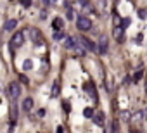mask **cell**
Returning <instances> with one entry per match:
<instances>
[{"mask_svg": "<svg viewBox=\"0 0 147 133\" xmlns=\"http://www.w3.org/2000/svg\"><path fill=\"white\" fill-rule=\"evenodd\" d=\"M76 28L80 31H90L92 30V21L87 16H78L76 17Z\"/></svg>", "mask_w": 147, "mask_h": 133, "instance_id": "6da1fadb", "label": "cell"}, {"mask_svg": "<svg viewBox=\"0 0 147 133\" xmlns=\"http://www.w3.org/2000/svg\"><path fill=\"white\" fill-rule=\"evenodd\" d=\"M30 38H31V41L35 43V45H38V47L45 43V38H44V35H42V31L38 28H30Z\"/></svg>", "mask_w": 147, "mask_h": 133, "instance_id": "7a4b0ae2", "label": "cell"}, {"mask_svg": "<svg viewBox=\"0 0 147 133\" xmlns=\"http://www.w3.org/2000/svg\"><path fill=\"white\" fill-rule=\"evenodd\" d=\"M23 43H24V35L21 33V31H16L12 35V38H11V49L16 50L19 47H23Z\"/></svg>", "mask_w": 147, "mask_h": 133, "instance_id": "3957f363", "label": "cell"}, {"mask_svg": "<svg viewBox=\"0 0 147 133\" xmlns=\"http://www.w3.org/2000/svg\"><path fill=\"white\" fill-rule=\"evenodd\" d=\"M107 50H109V38H107L106 35H102V36L99 38V43H97V52H99L100 55H106Z\"/></svg>", "mask_w": 147, "mask_h": 133, "instance_id": "277c9868", "label": "cell"}, {"mask_svg": "<svg viewBox=\"0 0 147 133\" xmlns=\"http://www.w3.org/2000/svg\"><path fill=\"white\" fill-rule=\"evenodd\" d=\"M7 92H9V97H11L12 100L19 99V97H21V86H19V83H17V81H12V83H9V88H7Z\"/></svg>", "mask_w": 147, "mask_h": 133, "instance_id": "5b68a950", "label": "cell"}, {"mask_svg": "<svg viewBox=\"0 0 147 133\" xmlns=\"http://www.w3.org/2000/svg\"><path fill=\"white\" fill-rule=\"evenodd\" d=\"M78 41H80V43H81V45L85 47L88 52H97V45H95V43H94L90 38H87V36H80V38H78Z\"/></svg>", "mask_w": 147, "mask_h": 133, "instance_id": "8992f818", "label": "cell"}, {"mask_svg": "<svg viewBox=\"0 0 147 133\" xmlns=\"http://www.w3.org/2000/svg\"><path fill=\"white\" fill-rule=\"evenodd\" d=\"M92 119H94V123H95L97 126H100V128L106 124V119H104V113H102V111H94Z\"/></svg>", "mask_w": 147, "mask_h": 133, "instance_id": "52a82bcc", "label": "cell"}, {"mask_svg": "<svg viewBox=\"0 0 147 133\" xmlns=\"http://www.w3.org/2000/svg\"><path fill=\"white\" fill-rule=\"evenodd\" d=\"M83 90H85L94 100H97V90H95V85H94L92 81H87L85 85H83Z\"/></svg>", "mask_w": 147, "mask_h": 133, "instance_id": "ba28073f", "label": "cell"}, {"mask_svg": "<svg viewBox=\"0 0 147 133\" xmlns=\"http://www.w3.org/2000/svg\"><path fill=\"white\" fill-rule=\"evenodd\" d=\"M17 105L16 104H12L11 105V113H9V116H11V128H14V124L17 123Z\"/></svg>", "mask_w": 147, "mask_h": 133, "instance_id": "9c48e42d", "label": "cell"}, {"mask_svg": "<svg viewBox=\"0 0 147 133\" xmlns=\"http://www.w3.org/2000/svg\"><path fill=\"white\" fill-rule=\"evenodd\" d=\"M123 35H125V30H123L119 24H116L114 30H113V36H114L118 41H123Z\"/></svg>", "mask_w": 147, "mask_h": 133, "instance_id": "30bf717a", "label": "cell"}, {"mask_svg": "<svg viewBox=\"0 0 147 133\" xmlns=\"http://www.w3.org/2000/svg\"><path fill=\"white\" fill-rule=\"evenodd\" d=\"M73 50H74V52H76V54H78L80 57H85V55H87V49L83 47L80 41H76L74 45H73Z\"/></svg>", "mask_w": 147, "mask_h": 133, "instance_id": "8fae6325", "label": "cell"}, {"mask_svg": "<svg viewBox=\"0 0 147 133\" xmlns=\"http://www.w3.org/2000/svg\"><path fill=\"white\" fill-rule=\"evenodd\" d=\"M52 28H54V31L64 28V21H62V17H55V19L52 21Z\"/></svg>", "mask_w": 147, "mask_h": 133, "instance_id": "7c38bea8", "label": "cell"}, {"mask_svg": "<svg viewBox=\"0 0 147 133\" xmlns=\"http://www.w3.org/2000/svg\"><path fill=\"white\" fill-rule=\"evenodd\" d=\"M16 26H17V21H16V19H7L5 24H4V30H5V31H12Z\"/></svg>", "mask_w": 147, "mask_h": 133, "instance_id": "4fadbf2b", "label": "cell"}, {"mask_svg": "<svg viewBox=\"0 0 147 133\" xmlns=\"http://www.w3.org/2000/svg\"><path fill=\"white\" fill-rule=\"evenodd\" d=\"M59 93H61V85H59V81H54V85H52V92H50V97H52V99H55V97H59Z\"/></svg>", "mask_w": 147, "mask_h": 133, "instance_id": "5bb4252c", "label": "cell"}, {"mask_svg": "<svg viewBox=\"0 0 147 133\" xmlns=\"http://www.w3.org/2000/svg\"><path fill=\"white\" fill-rule=\"evenodd\" d=\"M31 109H33V99L31 97H26L23 100V111H26V113H28V111H31Z\"/></svg>", "mask_w": 147, "mask_h": 133, "instance_id": "9a60e30c", "label": "cell"}, {"mask_svg": "<svg viewBox=\"0 0 147 133\" xmlns=\"http://www.w3.org/2000/svg\"><path fill=\"white\" fill-rule=\"evenodd\" d=\"M144 119V111H135V113L130 116V121L137 123V121H142Z\"/></svg>", "mask_w": 147, "mask_h": 133, "instance_id": "2e32d148", "label": "cell"}, {"mask_svg": "<svg viewBox=\"0 0 147 133\" xmlns=\"http://www.w3.org/2000/svg\"><path fill=\"white\" fill-rule=\"evenodd\" d=\"M76 43V40L73 36H64V47L66 49H73V45Z\"/></svg>", "mask_w": 147, "mask_h": 133, "instance_id": "e0dca14e", "label": "cell"}, {"mask_svg": "<svg viewBox=\"0 0 147 133\" xmlns=\"http://www.w3.org/2000/svg\"><path fill=\"white\" fill-rule=\"evenodd\" d=\"M130 116H132V113H130V111H121L119 119H121V121H130Z\"/></svg>", "mask_w": 147, "mask_h": 133, "instance_id": "ac0fdd59", "label": "cell"}, {"mask_svg": "<svg viewBox=\"0 0 147 133\" xmlns=\"http://www.w3.org/2000/svg\"><path fill=\"white\" fill-rule=\"evenodd\" d=\"M23 69H24V71L33 69V61H31V59H26V61L23 62Z\"/></svg>", "mask_w": 147, "mask_h": 133, "instance_id": "d6986e66", "label": "cell"}, {"mask_svg": "<svg viewBox=\"0 0 147 133\" xmlns=\"http://www.w3.org/2000/svg\"><path fill=\"white\" fill-rule=\"evenodd\" d=\"M64 36H66V35H64V31H62V30L54 31V40H57V41H59V40H64Z\"/></svg>", "mask_w": 147, "mask_h": 133, "instance_id": "ffe728a7", "label": "cell"}, {"mask_svg": "<svg viewBox=\"0 0 147 133\" xmlns=\"http://www.w3.org/2000/svg\"><path fill=\"white\" fill-rule=\"evenodd\" d=\"M142 76H144V71H142V69H138V71L135 73V76H133V80H132V81H133V83H138V80H142Z\"/></svg>", "mask_w": 147, "mask_h": 133, "instance_id": "44dd1931", "label": "cell"}, {"mask_svg": "<svg viewBox=\"0 0 147 133\" xmlns=\"http://www.w3.org/2000/svg\"><path fill=\"white\" fill-rule=\"evenodd\" d=\"M92 114H94V109L92 107H87L85 111H83V116H85V118H92Z\"/></svg>", "mask_w": 147, "mask_h": 133, "instance_id": "7402d4cb", "label": "cell"}, {"mask_svg": "<svg viewBox=\"0 0 147 133\" xmlns=\"http://www.w3.org/2000/svg\"><path fill=\"white\" fill-rule=\"evenodd\" d=\"M138 17H140V19H145V17H147V11L138 9Z\"/></svg>", "mask_w": 147, "mask_h": 133, "instance_id": "603a6c76", "label": "cell"}, {"mask_svg": "<svg viewBox=\"0 0 147 133\" xmlns=\"http://www.w3.org/2000/svg\"><path fill=\"white\" fill-rule=\"evenodd\" d=\"M76 2H78L81 7H88V5H90V2H88V0H76Z\"/></svg>", "mask_w": 147, "mask_h": 133, "instance_id": "cb8c5ba5", "label": "cell"}, {"mask_svg": "<svg viewBox=\"0 0 147 133\" xmlns=\"http://www.w3.org/2000/svg\"><path fill=\"white\" fill-rule=\"evenodd\" d=\"M62 107H64V111H66V113H69V111H71V105H69V102H68V100H64V102H62Z\"/></svg>", "mask_w": 147, "mask_h": 133, "instance_id": "d4e9b609", "label": "cell"}, {"mask_svg": "<svg viewBox=\"0 0 147 133\" xmlns=\"http://www.w3.org/2000/svg\"><path fill=\"white\" fill-rule=\"evenodd\" d=\"M127 26H130V19H128V17H127V19H123V21H121V28L125 30V28H127Z\"/></svg>", "mask_w": 147, "mask_h": 133, "instance_id": "484cf974", "label": "cell"}, {"mask_svg": "<svg viewBox=\"0 0 147 133\" xmlns=\"http://www.w3.org/2000/svg\"><path fill=\"white\" fill-rule=\"evenodd\" d=\"M19 80L23 81L24 85H28V83H30V80H28V76H26V74H19Z\"/></svg>", "mask_w": 147, "mask_h": 133, "instance_id": "4316f807", "label": "cell"}, {"mask_svg": "<svg viewBox=\"0 0 147 133\" xmlns=\"http://www.w3.org/2000/svg\"><path fill=\"white\" fill-rule=\"evenodd\" d=\"M66 17H68L69 21H71V19H74V12H73L71 9H68V12H66Z\"/></svg>", "mask_w": 147, "mask_h": 133, "instance_id": "83f0119b", "label": "cell"}, {"mask_svg": "<svg viewBox=\"0 0 147 133\" xmlns=\"http://www.w3.org/2000/svg\"><path fill=\"white\" fill-rule=\"evenodd\" d=\"M142 40H144V35H142V33H138V35L135 36V43H142Z\"/></svg>", "mask_w": 147, "mask_h": 133, "instance_id": "f1b7e54d", "label": "cell"}, {"mask_svg": "<svg viewBox=\"0 0 147 133\" xmlns=\"http://www.w3.org/2000/svg\"><path fill=\"white\" fill-rule=\"evenodd\" d=\"M111 130H113V131H119V123H118V121H114V123H113V128H111Z\"/></svg>", "mask_w": 147, "mask_h": 133, "instance_id": "f546056e", "label": "cell"}, {"mask_svg": "<svg viewBox=\"0 0 147 133\" xmlns=\"http://www.w3.org/2000/svg\"><path fill=\"white\" fill-rule=\"evenodd\" d=\"M21 2H23L24 7H30V5H31V0H21Z\"/></svg>", "mask_w": 147, "mask_h": 133, "instance_id": "4dcf8cb0", "label": "cell"}, {"mask_svg": "<svg viewBox=\"0 0 147 133\" xmlns=\"http://www.w3.org/2000/svg\"><path fill=\"white\" fill-rule=\"evenodd\" d=\"M38 116L44 118V116H45V109H40V111H38Z\"/></svg>", "mask_w": 147, "mask_h": 133, "instance_id": "1f68e13d", "label": "cell"}, {"mask_svg": "<svg viewBox=\"0 0 147 133\" xmlns=\"http://www.w3.org/2000/svg\"><path fill=\"white\" fill-rule=\"evenodd\" d=\"M40 17H42V19H45V17H47V12H45V11H42V12H40Z\"/></svg>", "mask_w": 147, "mask_h": 133, "instance_id": "d6a6232c", "label": "cell"}, {"mask_svg": "<svg viewBox=\"0 0 147 133\" xmlns=\"http://www.w3.org/2000/svg\"><path fill=\"white\" fill-rule=\"evenodd\" d=\"M130 81H132V80H130V76H127V78H125V80H123V83H125V85H128Z\"/></svg>", "mask_w": 147, "mask_h": 133, "instance_id": "836d02e7", "label": "cell"}, {"mask_svg": "<svg viewBox=\"0 0 147 133\" xmlns=\"http://www.w3.org/2000/svg\"><path fill=\"white\" fill-rule=\"evenodd\" d=\"M0 47H2V33H0Z\"/></svg>", "mask_w": 147, "mask_h": 133, "instance_id": "e575fe53", "label": "cell"}]
</instances>
